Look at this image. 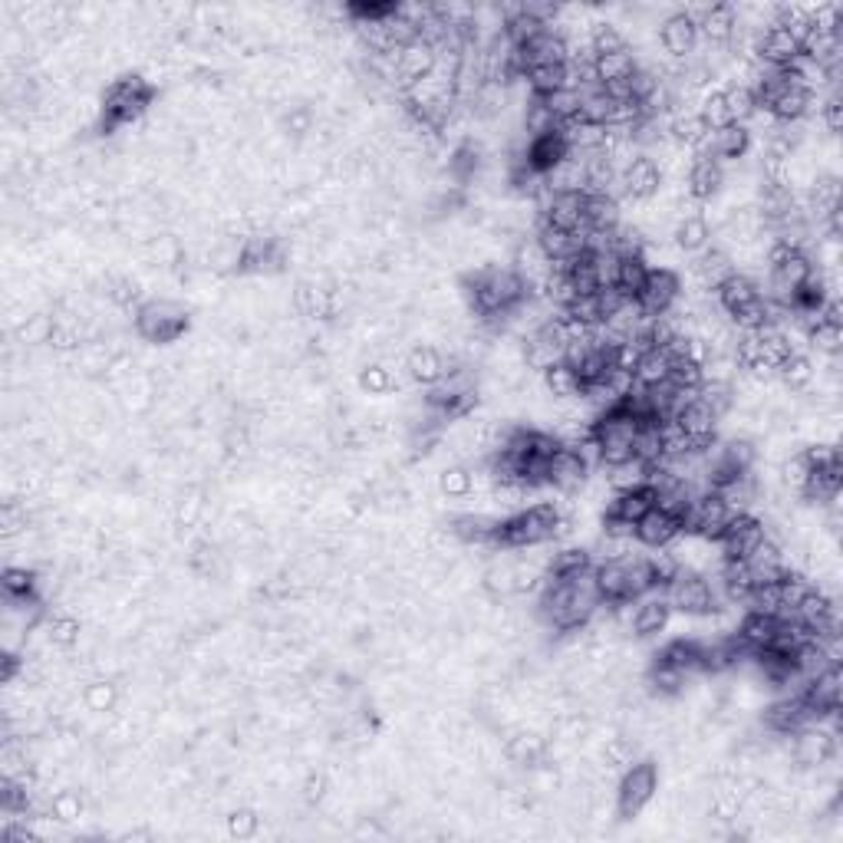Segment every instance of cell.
I'll list each match as a JSON object with an SVG mask.
<instances>
[{"label": "cell", "mask_w": 843, "mask_h": 843, "mask_svg": "<svg viewBox=\"0 0 843 843\" xmlns=\"http://www.w3.org/2000/svg\"><path fill=\"white\" fill-rule=\"evenodd\" d=\"M679 294H682V284H679L676 271H666V267H649V277H646L643 290L636 294V303L646 317H659V313L672 310V303L679 300Z\"/></svg>", "instance_id": "8"}, {"label": "cell", "mask_w": 843, "mask_h": 843, "mask_svg": "<svg viewBox=\"0 0 843 843\" xmlns=\"http://www.w3.org/2000/svg\"><path fill=\"white\" fill-rule=\"evenodd\" d=\"M504 755H508L517 768H544L550 758V745L541 732L534 728H517L511 738L504 741Z\"/></svg>", "instance_id": "15"}, {"label": "cell", "mask_w": 843, "mask_h": 843, "mask_svg": "<svg viewBox=\"0 0 843 843\" xmlns=\"http://www.w3.org/2000/svg\"><path fill=\"white\" fill-rule=\"evenodd\" d=\"M649 508H653V491L649 488H636V491H620V494H613V501H610V508H606V514H616V517H623V521H639Z\"/></svg>", "instance_id": "42"}, {"label": "cell", "mask_w": 843, "mask_h": 843, "mask_svg": "<svg viewBox=\"0 0 843 843\" xmlns=\"http://www.w3.org/2000/svg\"><path fill=\"white\" fill-rule=\"evenodd\" d=\"M406 373L412 382H419V386H435V382H442L448 366H445V353L435 350V346H412L406 353Z\"/></svg>", "instance_id": "23"}, {"label": "cell", "mask_w": 843, "mask_h": 843, "mask_svg": "<svg viewBox=\"0 0 843 843\" xmlns=\"http://www.w3.org/2000/svg\"><path fill=\"white\" fill-rule=\"evenodd\" d=\"M83 811H86V801H83L80 791H73V788L53 791V797H50V817L56 820V824L70 827V824H76V820L83 817Z\"/></svg>", "instance_id": "46"}, {"label": "cell", "mask_w": 843, "mask_h": 843, "mask_svg": "<svg viewBox=\"0 0 843 843\" xmlns=\"http://www.w3.org/2000/svg\"><path fill=\"white\" fill-rule=\"evenodd\" d=\"M633 373H636L639 386H659V382H669L672 353L666 350V346H649V350L639 353Z\"/></svg>", "instance_id": "32"}, {"label": "cell", "mask_w": 843, "mask_h": 843, "mask_svg": "<svg viewBox=\"0 0 843 843\" xmlns=\"http://www.w3.org/2000/svg\"><path fill=\"white\" fill-rule=\"evenodd\" d=\"M699 402H702V406L712 412V415H718V422H722L725 415L735 409V389H732V382L705 379L702 386H699Z\"/></svg>", "instance_id": "44"}, {"label": "cell", "mask_w": 843, "mask_h": 843, "mask_svg": "<svg viewBox=\"0 0 843 843\" xmlns=\"http://www.w3.org/2000/svg\"><path fill=\"white\" fill-rule=\"evenodd\" d=\"M662 597H666V603L672 610H679L682 616H705V613L718 610V593L712 583H708L705 573H695L685 567L679 570V577L662 590Z\"/></svg>", "instance_id": "5"}, {"label": "cell", "mask_w": 843, "mask_h": 843, "mask_svg": "<svg viewBox=\"0 0 843 843\" xmlns=\"http://www.w3.org/2000/svg\"><path fill=\"white\" fill-rule=\"evenodd\" d=\"M620 182H623V198L653 201L659 195V188H662V172H659V165L649 159V155H639V159L629 162V168L620 175Z\"/></svg>", "instance_id": "14"}, {"label": "cell", "mask_w": 843, "mask_h": 843, "mask_svg": "<svg viewBox=\"0 0 843 843\" xmlns=\"http://www.w3.org/2000/svg\"><path fill=\"white\" fill-rule=\"evenodd\" d=\"M541 221L560 231H587V195L583 191H554L541 211Z\"/></svg>", "instance_id": "9"}, {"label": "cell", "mask_w": 843, "mask_h": 843, "mask_svg": "<svg viewBox=\"0 0 843 843\" xmlns=\"http://www.w3.org/2000/svg\"><path fill=\"white\" fill-rule=\"evenodd\" d=\"M284 126H287L290 136H310L313 126H317V119H313V112L307 106H294V109L287 112Z\"/></svg>", "instance_id": "60"}, {"label": "cell", "mask_w": 843, "mask_h": 843, "mask_svg": "<svg viewBox=\"0 0 843 843\" xmlns=\"http://www.w3.org/2000/svg\"><path fill=\"white\" fill-rule=\"evenodd\" d=\"M550 191H583L587 195V159L583 155H567L557 168L547 172Z\"/></svg>", "instance_id": "35"}, {"label": "cell", "mask_w": 843, "mask_h": 843, "mask_svg": "<svg viewBox=\"0 0 843 843\" xmlns=\"http://www.w3.org/2000/svg\"><path fill=\"white\" fill-rule=\"evenodd\" d=\"M699 43L715 50H728V43L735 37L738 17H735V4H712V10L699 20Z\"/></svg>", "instance_id": "19"}, {"label": "cell", "mask_w": 843, "mask_h": 843, "mask_svg": "<svg viewBox=\"0 0 843 843\" xmlns=\"http://www.w3.org/2000/svg\"><path fill=\"white\" fill-rule=\"evenodd\" d=\"M672 623V606L662 597V590L649 593L636 603V620H633V636L639 639H656L659 633H666Z\"/></svg>", "instance_id": "20"}, {"label": "cell", "mask_w": 843, "mask_h": 843, "mask_svg": "<svg viewBox=\"0 0 843 843\" xmlns=\"http://www.w3.org/2000/svg\"><path fill=\"white\" fill-rule=\"evenodd\" d=\"M544 99V106L554 112V119L557 122H570V119H577L580 116V106H583V96L577 93V89H557V93H550V96H541Z\"/></svg>", "instance_id": "55"}, {"label": "cell", "mask_w": 843, "mask_h": 843, "mask_svg": "<svg viewBox=\"0 0 843 843\" xmlns=\"http://www.w3.org/2000/svg\"><path fill=\"white\" fill-rule=\"evenodd\" d=\"M659 43L672 60H689L695 47H699V27H695L682 10H672V14L659 24Z\"/></svg>", "instance_id": "11"}, {"label": "cell", "mask_w": 843, "mask_h": 843, "mask_svg": "<svg viewBox=\"0 0 843 843\" xmlns=\"http://www.w3.org/2000/svg\"><path fill=\"white\" fill-rule=\"evenodd\" d=\"M590 567H593V557H590V550H583V547H564L547 560V573L557 580L580 577V573H587Z\"/></svg>", "instance_id": "38"}, {"label": "cell", "mask_w": 843, "mask_h": 843, "mask_svg": "<svg viewBox=\"0 0 843 843\" xmlns=\"http://www.w3.org/2000/svg\"><path fill=\"white\" fill-rule=\"evenodd\" d=\"M732 517H735L732 508H728L718 494L708 491V494H699V498H692V504L685 508L682 531L695 534V537H705V541H718Z\"/></svg>", "instance_id": "6"}, {"label": "cell", "mask_w": 843, "mask_h": 843, "mask_svg": "<svg viewBox=\"0 0 843 843\" xmlns=\"http://www.w3.org/2000/svg\"><path fill=\"white\" fill-rule=\"evenodd\" d=\"M774 629H778V616H761V613H748L745 620L735 626V639L748 649L751 656L764 653L774 639Z\"/></svg>", "instance_id": "28"}, {"label": "cell", "mask_w": 843, "mask_h": 843, "mask_svg": "<svg viewBox=\"0 0 843 843\" xmlns=\"http://www.w3.org/2000/svg\"><path fill=\"white\" fill-rule=\"evenodd\" d=\"M676 422H679V429L685 432V438H689V442L699 448V452H702L705 445H712L715 438H718V415L708 412L699 399H695L692 406H685V409L676 415Z\"/></svg>", "instance_id": "25"}, {"label": "cell", "mask_w": 843, "mask_h": 843, "mask_svg": "<svg viewBox=\"0 0 843 843\" xmlns=\"http://www.w3.org/2000/svg\"><path fill=\"white\" fill-rule=\"evenodd\" d=\"M359 389L369 392V396H389L392 389H399V382L386 363H369V366H363V373H359Z\"/></svg>", "instance_id": "51"}, {"label": "cell", "mask_w": 843, "mask_h": 843, "mask_svg": "<svg viewBox=\"0 0 843 843\" xmlns=\"http://www.w3.org/2000/svg\"><path fill=\"white\" fill-rule=\"evenodd\" d=\"M593 580H597V590H600L603 603L629 600L626 597V564L623 560H600V564H593Z\"/></svg>", "instance_id": "36"}, {"label": "cell", "mask_w": 843, "mask_h": 843, "mask_svg": "<svg viewBox=\"0 0 843 843\" xmlns=\"http://www.w3.org/2000/svg\"><path fill=\"white\" fill-rule=\"evenodd\" d=\"M517 580V560H491L488 570L481 573V587L491 597H511Z\"/></svg>", "instance_id": "43"}, {"label": "cell", "mask_w": 843, "mask_h": 843, "mask_svg": "<svg viewBox=\"0 0 843 843\" xmlns=\"http://www.w3.org/2000/svg\"><path fill=\"white\" fill-rule=\"evenodd\" d=\"M83 702H86L89 712L106 715V712H112V708L119 705V685L112 682V679H106V676H96L93 682L86 685Z\"/></svg>", "instance_id": "47"}, {"label": "cell", "mask_w": 843, "mask_h": 843, "mask_svg": "<svg viewBox=\"0 0 843 843\" xmlns=\"http://www.w3.org/2000/svg\"><path fill=\"white\" fill-rule=\"evenodd\" d=\"M745 564L751 570V577H755V587L758 583H774L781 580L784 573H788V564H784V550L778 541H771V537H764V541L751 550L745 557Z\"/></svg>", "instance_id": "24"}, {"label": "cell", "mask_w": 843, "mask_h": 843, "mask_svg": "<svg viewBox=\"0 0 843 843\" xmlns=\"http://www.w3.org/2000/svg\"><path fill=\"white\" fill-rule=\"evenodd\" d=\"M435 70V47L415 37L412 43L399 50V93H406L412 83L425 80Z\"/></svg>", "instance_id": "18"}, {"label": "cell", "mask_w": 843, "mask_h": 843, "mask_svg": "<svg viewBox=\"0 0 843 843\" xmlns=\"http://www.w3.org/2000/svg\"><path fill=\"white\" fill-rule=\"evenodd\" d=\"M764 537H768V527H764L761 517L755 514H735L728 527L718 537V554L728 557V560H745L751 550H755Z\"/></svg>", "instance_id": "7"}, {"label": "cell", "mask_w": 843, "mask_h": 843, "mask_svg": "<svg viewBox=\"0 0 843 843\" xmlns=\"http://www.w3.org/2000/svg\"><path fill=\"white\" fill-rule=\"evenodd\" d=\"M636 50L626 47V50H616V53H606V56H593V76H597L600 86H610V83H623L629 76L636 73Z\"/></svg>", "instance_id": "29"}, {"label": "cell", "mask_w": 843, "mask_h": 843, "mask_svg": "<svg viewBox=\"0 0 843 843\" xmlns=\"http://www.w3.org/2000/svg\"><path fill=\"white\" fill-rule=\"evenodd\" d=\"M751 149V136L745 126H722L712 132V159L715 162H741Z\"/></svg>", "instance_id": "30"}, {"label": "cell", "mask_w": 843, "mask_h": 843, "mask_svg": "<svg viewBox=\"0 0 843 843\" xmlns=\"http://www.w3.org/2000/svg\"><path fill=\"white\" fill-rule=\"evenodd\" d=\"M80 633H83V626H80V620H76L73 613H53V616H47V639H50V646H56V649L80 646Z\"/></svg>", "instance_id": "45"}, {"label": "cell", "mask_w": 843, "mask_h": 843, "mask_svg": "<svg viewBox=\"0 0 843 843\" xmlns=\"http://www.w3.org/2000/svg\"><path fill=\"white\" fill-rule=\"evenodd\" d=\"M646 277H649V264L643 261V254L620 257V277H616V287H620L626 297H636L639 290H643Z\"/></svg>", "instance_id": "50"}, {"label": "cell", "mask_w": 843, "mask_h": 843, "mask_svg": "<svg viewBox=\"0 0 843 843\" xmlns=\"http://www.w3.org/2000/svg\"><path fill=\"white\" fill-rule=\"evenodd\" d=\"M623 224V211L610 195H587V228L590 231H616Z\"/></svg>", "instance_id": "40"}, {"label": "cell", "mask_w": 843, "mask_h": 843, "mask_svg": "<svg viewBox=\"0 0 843 843\" xmlns=\"http://www.w3.org/2000/svg\"><path fill=\"white\" fill-rule=\"evenodd\" d=\"M820 119H824V129L830 132V136H837V132L843 129V99L840 93H830L827 99H820Z\"/></svg>", "instance_id": "59"}, {"label": "cell", "mask_w": 843, "mask_h": 843, "mask_svg": "<svg viewBox=\"0 0 843 843\" xmlns=\"http://www.w3.org/2000/svg\"><path fill=\"white\" fill-rule=\"evenodd\" d=\"M659 791V768L653 761H633L626 771H620V784H616V814L620 817H639L643 807L653 801Z\"/></svg>", "instance_id": "4"}, {"label": "cell", "mask_w": 843, "mask_h": 843, "mask_svg": "<svg viewBox=\"0 0 843 843\" xmlns=\"http://www.w3.org/2000/svg\"><path fill=\"white\" fill-rule=\"evenodd\" d=\"M715 303H718V310H722V317H735L738 310H745L748 303H755L761 297V287H758V280L755 277H745V274H732L725 280L722 287L715 290Z\"/></svg>", "instance_id": "22"}, {"label": "cell", "mask_w": 843, "mask_h": 843, "mask_svg": "<svg viewBox=\"0 0 843 843\" xmlns=\"http://www.w3.org/2000/svg\"><path fill=\"white\" fill-rule=\"evenodd\" d=\"M53 330H56V313L53 310H33L24 313V320L14 323V336L20 346H50L53 340Z\"/></svg>", "instance_id": "31"}, {"label": "cell", "mask_w": 843, "mask_h": 843, "mask_svg": "<svg viewBox=\"0 0 843 843\" xmlns=\"http://www.w3.org/2000/svg\"><path fill=\"white\" fill-rule=\"evenodd\" d=\"M817 376V366H814V359L807 356V353H791L784 363L778 366V379L784 389H791V392H804V389H811V382Z\"/></svg>", "instance_id": "37"}, {"label": "cell", "mask_w": 843, "mask_h": 843, "mask_svg": "<svg viewBox=\"0 0 843 843\" xmlns=\"http://www.w3.org/2000/svg\"><path fill=\"white\" fill-rule=\"evenodd\" d=\"M610 478H606V485H610L616 494L620 491H636V488H646L649 485V468L646 462H639V458H626L620 465H610Z\"/></svg>", "instance_id": "39"}, {"label": "cell", "mask_w": 843, "mask_h": 843, "mask_svg": "<svg viewBox=\"0 0 843 843\" xmlns=\"http://www.w3.org/2000/svg\"><path fill=\"white\" fill-rule=\"evenodd\" d=\"M541 382L554 402H577L583 392V379L577 376V369H570L567 363L550 366L547 373H541Z\"/></svg>", "instance_id": "33"}, {"label": "cell", "mask_w": 843, "mask_h": 843, "mask_svg": "<svg viewBox=\"0 0 843 843\" xmlns=\"http://www.w3.org/2000/svg\"><path fill=\"white\" fill-rule=\"evenodd\" d=\"M521 359H524V366L531 369V373H547L550 366L564 363V350H560L557 343H550L547 336L531 333V336H524Z\"/></svg>", "instance_id": "34"}, {"label": "cell", "mask_w": 843, "mask_h": 843, "mask_svg": "<svg viewBox=\"0 0 843 843\" xmlns=\"http://www.w3.org/2000/svg\"><path fill=\"white\" fill-rule=\"evenodd\" d=\"M155 86L145 76H119L112 80L103 93V106H99V129L112 136L116 129L136 122L145 109L152 106Z\"/></svg>", "instance_id": "2"}, {"label": "cell", "mask_w": 843, "mask_h": 843, "mask_svg": "<svg viewBox=\"0 0 843 843\" xmlns=\"http://www.w3.org/2000/svg\"><path fill=\"white\" fill-rule=\"evenodd\" d=\"M840 692H843L840 666H827L824 672H817L814 679L804 682L801 699L814 715H827V712H834V708H840Z\"/></svg>", "instance_id": "12"}, {"label": "cell", "mask_w": 843, "mask_h": 843, "mask_svg": "<svg viewBox=\"0 0 843 843\" xmlns=\"http://www.w3.org/2000/svg\"><path fill=\"white\" fill-rule=\"evenodd\" d=\"M438 491H442L445 498H452V501L468 498V494L475 491V471H471L465 462L445 465L442 475H438Z\"/></svg>", "instance_id": "41"}, {"label": "cell", "mask_w": 843, "mask_h": 843, "mask_svg": "<svg viewBox=\"0 0 843 843\" xmlns=\"http://www.w3.org/2000/svg\"><path fill=\"white\" fill-rule=\"evenodd\" d=\"M755 56L761 63L778 66V70H788V66L801 56V43L791 30H784L781 24H771L768 30L758 33V50Z\"/></svg>", "instance_id": "13"}, {"label": "cell", "mask_w": 843, "mask_h": 843, "mask_svg": "<svg viewBox=\"0 0 843 843\" xmlns=\"http://www.w3.org/2000/svg\"><path fill=\"white\" fill-rule=\"evenodd\" d=\"M534 241L541 244V251L554 264H567L573 257L587 254V247H583V231H560V228H550L544 221H541V228H537Z\"/></svg>", "instance_id": "21"}, {"label": "cell", "mask_w": 843, "mask_h": 843, "mask_svg": "<svg viewBox=\"0 0 843 843\" xmlns=\"http://www.w3.org/2000/svg\"><path fill=\"white\" fill-rule=\"evenodd\" d=\"M224 827L234 840H251L257 830H261V817H257L254 807H234V811L224 817Z\"/></svg>", "instance_id": "57"}, {"label": "cell", "mask_w": 843, "mask_h": 843, "mask_svg": "<svg viewBox=\"0 0 843 843\" xmlns=\"http://www.w3.org/2000/svg\"><path fill=\"white\" fill-rule=\"evenodd\" d=\"M669 382L676 389H699L702 382H705V373H702V366L699 363H692V359H672V373H669Z\"/></svg>", "instance_id": "58"}, {"label": "cell", "mask_w": 843, "mask_h": 843, "mask_svg": "<svg viewBox=\"0 0 843 843\" xmlns=\"http://www.w3.org/2000/svg\"><path fill=\"white\" fill-rule=\"evenodd\" d=\"M725 188V165L715 159H695L689 175H685V195H689L695 205H705L712 201L718 191Z\"/></svg>", "instance_id": "17"}, {"label": "cell", "mask_w": 843, "mask_h": 843, "mask_svg": "<svg viewBox=\"0 0 843 843\" xmlns=\"http://www.w3.org/2000/svg\"><path fill=\"white\" fill-rule=\"evenodd\" d=\"M587 478H590L587 458H583L577 448L560 445L557 452H554V458H550V478H547V485L557 488L560 494H573V491H580L583 485H587Z\"/></svg>", "instance_id": "10"}, {"label": "cell", "mask_w": 843, "mask_h": 843, "mask_svg": "<svg viewBox=\"0 0 843 843\" xmlns=\"http://www.w3.org/2000/svg\"><path fill=\"white\" fill-rule=\"evenodd\" d=\"M521 63H524V73L534 70V66H557V63H567V43L560 37L557 30H544L537 33V37L521 47Z\"/></svg>", "instance_id": "26"}, {"label": "cell", "mask_w": 843, "mask_h": 843, "mask_svg": "<svg viewBox=\"0 0 843 843\" xmlns=\"http://www.w3.org/2000/svg\"><path fill=\"white\" fill-rule=\"evenodd\" d=\"M564 517V511L557 504L541 501L534 508L514 511L511 517L498 521V531H494V547L501 550H524V547H541L547 541H554L557 521Z\"/></svg>", "instance_id": "1"}, {"label": "cell", "mask_w": 843, "mask_h": 843, "mask_svg": "<svg viewBox=\"0 0 843 843\" xmlns=\"http://www.w3.org/2000/svg\"><path fill=\"white\" fill-rule=\"evenodd\" d=\"M722 96H725L728 119H732L735 126H745V122H748L751 116H755L758 99H755V93H751L748 86H725V89H722Z\"/></svg>", "instance_id": "48"}, {"label": "cell", "mask_w": 843, "mask_h": 843, "mask_svg": "<svg viewBox=\"0 0 843 843\" xmlns=\"http://www.w3.org/2000/svg\"><path fill=\"white\" fill-rule=\"evenodd\" d=\"M807 346L817 350L820 356H840L843 327H837V323H817V327L807 330Z\"/></svg>", "instance_id": "53"}, {"label": "cell", "mask_w": 843, "mask_h": 843, "mask_svg": "<svg viewBox=\"0 0 843 843\" xmlns=\"http://www.w3.org/2000/svg\"><path fill=\"white\" fill-rule=\"evenodd\" d=\"M626 47H629L626 33L616 24H610V20H600V24L590 27V50H593V56H606V53L626 50Z\"/></svg>", "instance_id": "49"}, {"label": "cell", "mask_w": 843, "mask_h": 843, "mask_svg": "<svg viewBox=\"0 0 843 843\" xmlns=\"http://www.w3.org/2000/svg\"><path fill=\"white\" fill-rule=\"evenodd\" d=\"M653 550H656V554H646V564H649V570H653L656 587L666 590L669 583L679 577L682 564L676 560V554H672V550H666V547H653Z\"/></svg>", "instance_id": "56"}, {"label": "cell", "mask_w": 843, "mask_h": 843, "mask_svg": "<svg viewBox=\"0 0 843 843\" xmlns=\"http://www.w3.org/2000/svg\"><path fill=\"white\" fill-rule=\"evenodd\" d=\"M188 310L172 300H145L136 310V333L145 343H175L188 333Z\"/></svg>", "instance_id": "3"}, {"label": "cell", "mask_w": 843, "mask_h": 843, "mask_svg": "<svg viewBox=\"0 0 843 843\" xmlns=\"http://www.w3.org/2000/svg\"><path fill=\"white\" fill-rule=\"evenodd\" d=\"M672 244L679 247L682 254H699L705 247H712V228L708 221L695 211V215H682L672 224Z\"/></svg>", "instance_id": "27"}, {"label": "cell", "mask_w": 843, "mask_h": 843, "mask_svg": "<svg viewBox=\"0 0 843 843\" xmlns=\"http://www.w3.org/2000/svg\"><path fill=\"white\" fill-rule=\"evenodd\" d=\"M679 534H682L679 517L656 508V504L636 521V541L643 547H669Z\"/></svg>", "instance_id": "16"}, {"label": "cell", "mask_w": 843, "mask_h": 843, "mask_svg": "<svg viewBox=\"0 0 843 843\" xmlns=\"http://www.w3.org/2000/svg\"><path fill=\"white\" fill-rule=\"evenodd\" d=\"M330 791V778L327 774H307V781H303V801L307 804H320L323 797Z\"/></svg>", "instance_id": "61"}, {"label": "cell", "mask_w": 843, "mask_h": 843, "mask_svg": "<svg viewBox=\"0 0 843 843\" xmlns=\"http://www.w3.org/2000/svg\"><path fill=\"white\" fill-rule=\"evenodd\" d=\"M778 475H781V488H784V491L801 494V491H804L807 475H811V465H807L804 452H797V455H784V458H781V465H778Z\"/></svg>", "instance_id": "54"}, {"label": "cell", "mask_w": 843, "mask_h": 843, "mask_svg": "<svg viewBox=\"0 0 843 843\" xmlns=\"http://www.w3.org/2000/svg\"><path fill=\"white\" fill-rule=\"evenodd\" d=\"M564 313L570 320H577L580 327H587V330H597L600 323H603V310H600V300L597 294H580V297H573Z\"/></svg>", "instance_id": "52"}]
</instances>
